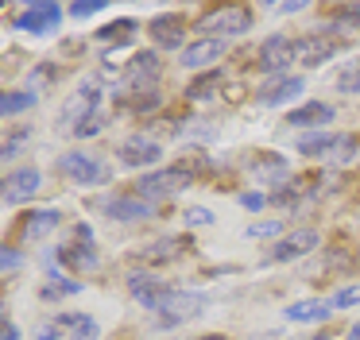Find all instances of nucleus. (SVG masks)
Segmentation results:
<instances>
[{"mask_svg":"<svg viewBox=\"0 0 360 340\" xmlns=\"http://www.w3.org/2000/svg\"><path fill=\"white\" fill-rule=\"evenodd\" d=\"M190 185H194V174H190L186 166H167V170H155V174H143L140 182H136V197L167 201V197H174V193L190 190Z\"/></svg>","mask_w":360,"mask_h":340,"instance_id":"obj_1","label":"nucleus"},{"mask_svg":"<svg viewBox=\"0 0 360 340\" xmlns=\"http://www.w3.org/2000/svg\"><path fill=\"white\" fill-rule=\"evenodd\" d=\"M356 136H337V131H310V136L298 139V151L306 155V159H352L356 155Z\"/></svg>","mask_w":360,"mask_h":340,"instance_id":"obj_2","label":"nucleus"},{"mask_svg":"<svg viewBox=\"0 0 360 340\" xmlns=\"http://www.w3.org/2000/svg\"><path fill=\"white\" fill-rule=\"evenodd\" d=\"M58 170L78 185H105L109 182V166L97 162L94 155H86V151H66L63 159H58Z\"/></svg>","mask_w":360,"mask_h":340,"instance_id":"obj_3","label":"nucleus"},{"mask_svg":"<svg viewBox=\"0 0 360 340\" xmlns=\"http://www.w3.org/2000/svg\"><path fill=\"white\" fill-rule=\"evenodd\" d=\"M202 31H210L213 39H229V35H244V31L252 27V8L244 4H229V8H217V12H210L202 23H198Z\"/></svg>","mask_w":360,"mask_h":340,"instance_id":"obj_4","label":"nucleus"},{"mask_svg":"<svg viewBox=\"0 0 360 340\" xmlns=\"http://www.w3.org/2000/svg\"><path fill=\"white\" fill-rule=\"evenodd\" d=\"M337 51H341V43H337L326 27L310 31V35H302V39H295V62H302V66H310V70L314 66H326Z\"/></svg>","mask_w":360,"mask_h":340,"instance_id":"obj_5","label":"nucleus"},{"mask_svg":"<svg viewBox=\"0 0 360 340\" xmlns=\"http://www.w3.org/2000/svg\"><path fill=\"white\" fill-rule=\"evenodd\" d=\"M117 159L124 162V166L140 170V166H155V162H163V143L151 136H143V131H136V136H128L124 143H120Z\"/></svg>","mask_w":360,"mask_h":340,"instance_id":"obj_6","label":"nucleus"},{"mask_svg":"<svg viewBox=\"0 0 360 340\" xmlns=\"http://www.w3.org/2000/svg\"><path fill=\"white\" fill-rule=\"evenodd\" d=\"M159 77H163V62H159L151 51L132 54V62L124 66V81H128L132 93H151L159 85Z\"/></svg>","mask_w":360,"mask_h":340,"instance_id":"obj_7","label":"nucleus"},{"mask_svg":"<svg viewBox=\"0 0 360 340\" xmlns=\"http://www.w3.org/2000/svg\"><path fill=\"white\" fill-rule=\"evenodd\" d=\"M12 23H16L20 31H27V35H51V31H55L58 23H63V8H58L55 0H43V4H27Z\"/></svg>","mask_w":360,"mask_h":340,"instance_id":"obj_8","label":"nucleus"},{"mask_svg":"<svg viewBox=\"0 0 360 340\" xmlns=\"http://www.w3.org/2000/svg\"><path fill=\"white\" fill-rule=\"evenodd\" d=\"M101 112V89H89V85H82V89H74V97L63 105V128H74L78 131L86 120H94V116Z\"/></svg>","mask_w":360,"mask_h":340,"instance_id":"obj_9","label":"nucleus"},{"mask_svg":"<svg viewBox=\"0 0 360 340\" xmlns=\"http://www.w3.org/2000/svg\"><path fill=\"white\" fill-rule=\"evenodd\" d=\"M43 190V170L39 166H16L4 178V205H24Z\"/></svg>","mask_w":360,"mask_h":340,"instance_id":"obj_10","label":"nucleus"},{"mask_svg":"<svg viewBox=\"0 0 360 340\" xmlns=\"http://www.w3.org/2000/svg\"><path fill=\"white\" fill-rule=\"evenodd\" d=\"M290 62H295V39L267 35L264 43H259V62H256V66L264 70V74H283V77H287Z\"/></svg>","mask_w":360,"mask_h":340,"instance_id":"obj_11","label":"nucleus"},{"mask_svg":"<svg viewBox=\"0 0 360 340\" xmlns=\"http://www.w3.org/2000/svg\"><path fill=\"white\" fill-rule=\"evenodd\" d=\"M318 244H321L318 228H295V232H287V236H279V244L271 247V259H275V263L302 259V255H310Z\"/></svg>","mask_w":360,"mask_h":340,"instance_id":"obj_12","label":"nucleus"},{"mask_svg":"<svg viewBox=\"0 0 360 340\" xmlns=\"http://www.w3.org/2000/svg\"><path fill=\"white\" fill-rule=\"evenodd\" d=\"M202 309H205V298H202V294H190V290H171V298L163 301L159 317H163V325H182V321H190V317H198Z\"/></svg>","mask_w":360,"mask_h":340,"instance_id":"obj_13","label":"nucleus"},{"mask_svg":"<svg viewBox=\"0 0 360 340\" xmlns=\"http://www.w3.org/2000/svg\"><path fill=\"white\" fill-rule=\"evenodd\" d=\"M128 290H132V298L140 301L143 309H155V313L163 309V301L171 298V290H167L155 275H143V270H132V275H128Z\"/></svg>","mask_w":360,"mask_h":340,"instance_id":"obj_14","label":"nucleus"},{"mask_svg":"<svg viewBox=\"0 0 360 340\" xmlns=\"http://www.w3.org/2000/svg\"><path fill=\"white\" fill-rule=\"evenodd\" d=\"M217 58H225V39H213V35H202L182 51V66L186 70H210Z\"/></svg>","mask_w":360,"mask_h":340,"instance_id":"obj_15","label":"nucleus"},{"mask_svg":"<svg viewBox=\"0 0 360 340\" xmlns=\"http://www.w3.org/2000/svg\"><path fill=\"white\" fill-rule=\"evenodd\" d=\"M151 39H155V46H163V51H186V23L179 20V15H155L151 20Z\"/></svg>","mask_w":360,"mask_h":340,"instance_id":"obj_16","label":"nucleus"},{"mask_svg":"<svg viewBox=\"0 0 360 340\" xmlns=\"http://www.w3.org/2000/svg\"><path fill=\"white\" fill-rule=\"evenodd\" d=\"M58 221H63L58 209H35V213H24V221H20V240H24V244L43 240L47 232L58 228Z\"/></svg>","mask_w":360,"mask_h":340,"instance_id":"obj_17","label":"nucleus"},{"mask_svg":"<svg viewBox=\"0 0 360 340\" xmlns=\"http://www.w3.org/2000/svg\"><path fill=\"white\" fill-rule=\"evenodd\" d=\"M105 213L112 216V221H148L155 209H151V201H143V197H132V193H124V197H109L105 201Z\"/></svg>","mask_w":360,"mask_h":340,"instance_id":"obj_18","label":"nucleus"},{"mask_svg":"<svg viewBox=\"0 0 360 340\" xmlns=\"http://www.w3.org/2000/svg\"><path fill=\"white\" fill-rule=\"evenodd\" d=\"M329 120H333V105H326V100H310V105L287 112L290 128H326Z\"/></svg>","mask_w":360,"mask_h":340,"instance_id":"obj_19","label":"nucleus"},{"mask_svg":"<svg viewBox=\"0 0 360 340\" xmlns=\"http://www.w3.org/2000/svg\"><path fill=\"white\" fill-rule=\"evenodd\" d=\"M302 89H306V81H302V77H295V74L275 77V81L259 93V105H287V100L302 97Z\"/></svg>","mask_w":360,"mask_h":340,"instance_id":"obj_20","label":"nucleus"},{"mask_svg":"<svg viewBox=\"0 0 360 340\" xmlns=\"http://www.w3.org/2000/svg\"><path fill=\"white\" fill-rule=\"evenodd\" d=\"M248 170L256 174V182H279L283 174H287V159L275 151H256L248 159Z\"/></svg>","mask_w":360,"mask_h":340,"instance_id":"obj_21","label":"nucleus"},{"mask_svg":"<svg viewBox=\"0 0 360 340\" xmlns=\"http://www.w3.org/2000/svg\"><path fill=\"white\" fill-rule=\"evenodd\" d=\"M58 259H63L74 275H78V270H94L97 267V251H94V244H89V240H82V244H63V247H58Z\"/></svg>","mask_w":360,"mask_h":340,"instance_id":"obj_22","label":"nucleus"},{"mask_svg":"<svg viewBox=\"0 0 360 340\" xmlns=\"http://www.w3.org/2000/svg\"><path fill=\"white\" fill-rule=\"evenodd\" d=\"M186 244L190 240H155V244L140 247L136 259H143V263H171V259H179V255L186 251Z\"/></svg>","mask_w":360,"mask_h":340,"instance_id":"obj_23","label":"nucleus"},{"mask_svg":"<svg viewBox=\"0 0 360 340\" xmlns=\"http://www.w3.org/2000/svg\"><path fill=\"white\" fill-rule=\"evenodd\" d=\"M329 313H333V306H329V301H295V306L283 309V317H287V321H298V325L326 321Z\"/></svg>","mask_w":360,"mask_h":340,"instance_id":"obj_24","label":"nucleus"},{"mask_svg":"<svg viewBox=\"0 0 360 340\" xmlns=\"http://www.w3.org/2000/svg\"><path fill=\"white\" fill-rule=\"evenodd\" d=\"M58 325L66 329V340H97L101 336V325H97L94 317H86V313H66Z\"/></svg>","mask_w":360,"mask_h":340,"instance_id":"obj_25","label":"nucleus"},{"mask_svg":"<svg viewBox=\"0 0 360 340\" xmlns=\"http://www.w3.org/2000/svg\"><path fill=\"white\" fill-rule=\"evenodd\" d=\"M132 35H136V20H117V23H109L105 31H97V43L112 46V43H128Z\"/></svg>","mask_w":360,"mask_h":340,"instance_id":"obj_26","label":"nucleus"},{"mask_svg":"<svg viewBox=\"0 0 360 340\" xmlns=\"http://www.w3.org/2000/svg\"><path fill=\"white\" fill-rule=\"evenodd\" d=\"M32 105H35V93H4V97H0V116L27 112Z\"/></svg>","mask_w":360,"mask_h":340,"instance_id":"obj_27","label":"nucleus"},{"mask_svg":"<svg viewBox=\"0 0 360 340\" xmlns=\"http://www.w3.org/2000/svg\"><path fill=\"white\" fill-rule=\"evenodd\" d=\"M82 290V282H70V278H55L51 286H43L39 290V298L43 301H58V298H70V294H78Z\"/></svg>","mask_w":360,"mask_h":340,"instance_id":"obj_28","label":"nucleus"},{"mask_svg":"<svg viewBox=\"0 0 360 340\" xmlns=\"http://www.w3.org/2000/svg\"><path fill=\"white\" fill-rule=\"evenodd\" d=\"M217 81H221V74H217V70H210L205 77H194V85L186 89V97H190V100H205V97L213 93V85H217Z\"/></svg>","mask_w":360,"mask_h":340,"instance_id":"obj_29","label":"nucleus"},{"mask_svg":"<svg viewBox=\"0 0 360 340\" xmlns=\"http://www.w3.org/2000/svg\"><path fill=\"white\" fill-rule=\"evenodd\" d=\"M337 89H341V93H360V62H352V66L341 70V77H337Z\"/></svg>","mask_w":360,"mask_h":340,"instance_id":"obj_30","label":"nucleus"},{"mask_svg":"<svg viewBox=\"0 0 360 340\" xmlns=\"http://www.w3.org/2000/svg\"><path fill=\"white\" fill-rule=\"evenodd\" d=\"M333 309H349V306H360V286H341V290L329 298Z\"/></svg>","mask_w":360,"mask_h":340,"instance_id":"obj_31","label":"nucleus"},{"mask_svg":"<svg viewBox=\"0 0 360 340\" xmlns=\"http://www.w3.org/2000/svg\"><path fill=\"white\" fill-rule=\"evenodd\" d=\"M283 232V221H264V224H252L248 236L252 240H267V236H279Z\"/></svg>","mask_w":360,"mask_h":340,"instance_id":"obj_32","label":"nucleus"},{"mask_svg":"<svg viewBox=\"0 0 360 340\" xmlns=\"http://www.w3.org/2000/svg\"><path fill=\"white\" fill-rule=\"evenodd\" d=\"M20 263H24V255H20L16 247H8V244H4V251H0V267H4V275H8V270H16Z\"/></svg>","mask_w":360,"mask_h":340,"instance_id":"obj_33","label":"nucleus"},{"mask_svg":"<svg viewBox=\"0 0 360 340\" xmlns=\"http://www.w3.org/2000/svg\"><path fill=\"white\" fill-rule=\"evenodd\" d=\"M105 8V0H94V4H70V15L74 20H86V15H97Z\"/></svg>","mask_w":360,"mask_h":340,"instance_id":"obj_34","label":"nucleus"},{"mask_svg":"<svg viewBox=\"0 0 360 340\" xmlns=\"http://www.w3.org/2000/svg\"><path fill=\"white\" fill-rule=\"evenodd\" d=\"M186 224H213V213H210V209H202V205L186 209Z\"/></svg>","mask_w":360,"mask_h":340,"instance_id":"obj_35","label":"nucleus"},{"mask_svg":"<svg viewBox=\"0 0 360 340\" xmlns=\"http://www.w3.org/2000/svg\"><path fill=\"white\" fill-rule=\"evenodd\" d=\"M101 124H105V116H101V112H97V116H94V120H86V124H82V128H78V131H74V136H97V131H101Z\"/></svg>","mask_w":360,"mask_h":340,"instance_id":"obj_36","label":"nucleus"},{"mask_svg":"<svg viewBox=\"0 0 360 340\" xmlns=\"http://www.w3.org/2000/svg\"><path fill=\"white\" fill-rule=\"evenodd\" d=\"M240 205L244 209H264L267 197H264V193H240Z\"/></svg>","mask_w":360,"mask_h":340,"instance_id":"obj_37","label":"nucleus"},{"mask_svg":"<svg viewBox=\"0 0 360 340\" xmlns=\"http://www.w3.org/2000/svg\"><path fill=\"white\" fill-rule=\"evenodd\" d=\"M302 0H290V4H275V12H283V15H290V12H302Z\"/></svg>","mask_w":360,"mask_h":340,"instance_id":"obj_38","label":"nucleus"},{"mask_svg":"<svg viewBox=\"0 0 360 340\" xmlns=\"http://www.w3.org/2000/svg\"><path fill=\"white\" fill-rule=\"evenodd\" d=\"M0 340H20V329L12 321H4V329H0Z\"/></svg>","mask_w":360,"mask_h":340,"instance_id":"obj_39","label":"nucleus"},{"mask_svg":"<svg viewBox=\"0 0 360 340\" xmlns=\"http://www.w3.org/2000/svg\"><path fill=\"white\" fill-rule=\"evenodd\" d=\"M39 340H58V325H43V329H39Z\"/></svg>","mask_w":360,"mask_h":340,"instance_id":"obj_40","label":"nucleus"},{"mask_svg":"<svg viewBox=\"0 0 360 340\" xmlns=\"http://www.w3.org/2000/svg\"><path fill=\"white\" fill-rule=\"evenodd\" d=\"M349 340H360V321H356V325H352V329H349Z\"/></svg>","mask_w":360,"mask_h":340,"instance_id":"obj_41","label":"nucleus"},{"mask_svg":"<svg viewBox=\"0 0 360 340\" xmlns=\"http://www.w3.org/2000/svg\"><path fill=\"white\" fill-rule=\"evenodd\" d=\"M198 340H225V336H217V332H210V336H198Z\"/></svg>","mask_w":360,"mask_h":340,"instance_id":"obj_42","label":"nucleus"},{"mask_svg":"<svg viewBox=\"0 0 360 340\" xmlns=\"http://www.w3.org/2000/svg\"><path fill=\"white\" fill-rule=\"evenodd\" d=\"M314 340H337V336H329V332H321V336H314Z\"/></svg>","mask_w":360,"mask_h":340,"instance_id":"obj_43","label":"nucleus"}]
</instances>
